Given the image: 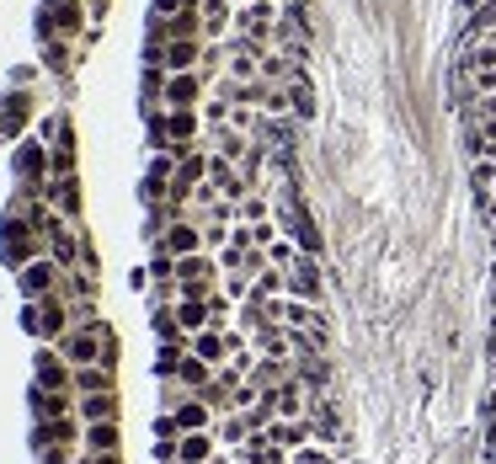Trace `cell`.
Listing matches in <instances>:
<instances>
[{"instance_id": "cell-1", "label": "cell", "mask_w": 496, "mask_h": 464, "mask_svg": "<svg viewBox=\"0 0 496 464\" xmlns=\"http://www.w3.org/2000/svg\"><path fill=\"white\" fill-rule=\"evenodd\" d=\"M288 289L304 293V299H315V293H321V273H315V262H299V267H294V278H288Z\"/></svg>"}]
</instances>
